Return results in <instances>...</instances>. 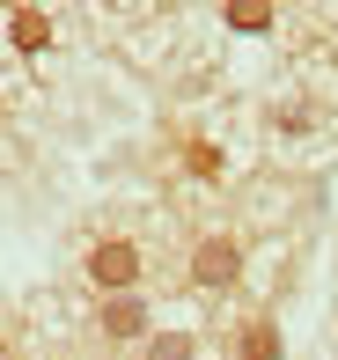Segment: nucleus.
Here are the masks:
<instances>
[{
    "label": "nucleus",
    "mask_w": 338,
    "mask_h": 360,
    "mask_svg": "<svg viewBox=\"0 0 338 360\" xmlns=\"http://www.w3.org/2000/svg\"><path fill=\"white\" fill-rule=\"evenodd\" d=\"M243 236H228V228H206L199 243H191V257H184V280L191 294H235L243 287Z\"/></svg>",
    "instance_id": "nucleus-1"
},
{
    "label": "nucleus",
    "mask_w": 338,
    "mask_h": 360,
    "mask_svg": "<svg viewBox=\"0 0 338 360\" xmlns=\"http://www.w3.org/2000/svg\"><path fill=\"white\" fill-rule=\"evenodd\" d=\"M140 272H148V257H140V243L133 236H96L89 243V257H82V280L103 294H140Z\"/></svg>",
    "instance_id": "nucleus-2"
},
{
    "label": "nucleus",
    "mask_w": 338,
    "mask_h": 360,
    "mask_svg": "<svg viewBox=\"0 0 338 360\" xmlns=\"http://www.w3.org/2000/svg\"><path fill=\"white\" fill-rule=\"evenodd\" d=\"M96 331L110 338V346H148V294H110V302H96Z\"/></svg>",
    "instance_id": "nucleus-3"
},
{
    "label": "nucleus",
    "mask_w": 338,
    "mask_h": 360,
    "mask_svg": "<svg viewBox=\"0 0 338 360\" xmlns=\"http://www.w3.org/2000/svg\"><path fill=\"white\" fill-rule=\"evenodd\" d=\"M280 323L272 316H243L235 323V338H228V360H280Z\"/></svg>",
    "instance_id": "nucleus-4"
},
{
    "label": "nucleus",
    "mask_w": 338,
    "mask_h": 360,
    "mask_svg": "<svg viewBox=\"0 0 338 360\" xmlns=\"http://www.w3.org/2000/svg\"><path fill=\"white\" fill-rule=\"evenodd\" d=\"M8 37H15V52L37 59L44 44H52V15H44V8H8Z\"/></svg>",
    "instance_id": "nucleus-5"
},
{
    "label": "nucleus",
    "mask_w": 338,
    "mask_h": 360,
    "mask_svg": "<svg viewBox=\"0 0 338 360\" xmlns=\"http://www.w3.org/2000/svg\"><path fill=\"white\" fill-rule=\"evenodd\" d=\"M140 360H199V338H191V331H155Z\"/></svg>",
    "instance_id": "nucleus-6"
},
{
    "label": "nucleus",
    "mask_w": 338,
    "mask_h": 360,
    "mask_svg": "<svg viewBox=\"0 0 338 360\" xmlns=\"http://www.w3.org/2000/svg\"><path fill=\"white\" fill-rule=\"evenodd\" d=\"M221 22H228V30H272V22H280V15H272L265 0H235V8L221 15Z\"/></svg>",
    "instance_id": "nucleus-7"
},
{
    "label": "nucleus",
    "mask_w": 338,
    "mask_h": 360,
    "mask_svg": "<svg viewBox=\"0 0 338 360\" xmlns=\"http://www.w3.org/2000/svg\"><path fill=\"white\" fill-rule=\"evenodd\" d=\"M184 162L199 169V184H221V155H214L206 140H184Z\"/></svg>",
    "instance_id": "nucleus-8"
},
{
    "label": "nucleus",
    "mask_w": 338,
    "mask_h": 360,
    "mask_svg": "<svg viewBox=\"0 0 338 360\" xmlns=\"http://www.w3.org/2000/svg\"><path fill=\"white\" fill-rule=\"evenodd\" d=\"M15 360H44V353H15Z\"/></svg>",
    "instance_id": "nucleus-9"
}]
</instances>
